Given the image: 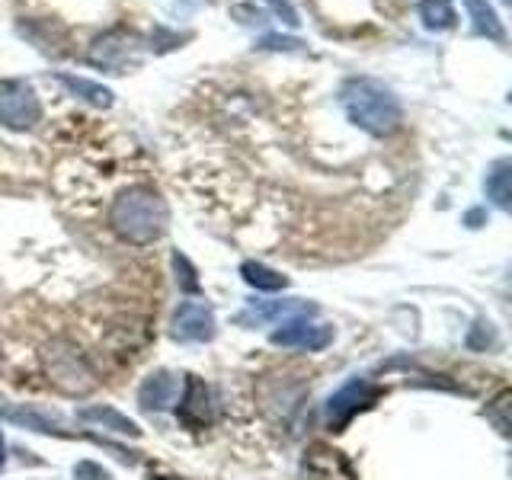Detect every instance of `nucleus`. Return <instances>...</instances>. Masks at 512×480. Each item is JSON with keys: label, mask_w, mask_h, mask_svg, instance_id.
Here are the masks:
<instances>
[{"label": "nucleus", "mask_w": 512, "mask_h": 480, "mask_svg": "<svg viewBox=\"0 0 512 480\" xmlns=\"http://www.w3.org/2000/svg\"><path fill=\"white\" fill-rule=\"evenodd\" d=\"M464 7H468V16H471V23L480 36L496 39V42L506 39V29L500 23V16H496V10L487 4V0H464Z\"/></svg>", "instance_id": "nucleus-13"}, {"label": "nucleus", "mask_w": 512, "mask_h": 480, "mask_svg": "<svg viewBox=\"0 0 512 480\" xmlns=\"http://www.w3.org/2000/svg\"><path fill=\"white\" fill-rule=\"evenodd\" d=\"M266 4L276 10V16H282V23L285 26H298L301 20H298V13H295V7H292V0H266Z\"/></svg>", "instance_id": "nucleus-19"}, {"label": "nucleus", "mask_w": 512, "mask_h": 480, "mask_svg": "<svg viewBox=\"0 0 512 480\" xmlns=\"http://www.w3.org/2000/svg\"><path fill=\"white\" fill-rule=\"evenodd\" d=\"M301 480H359L343 452L314 442L301 458Z\"/></svg>", "instance_id": "nucleus-5"}, {"label": "nucleus", "mask_w": 512, "mask_h": 480, "mask_svg": "<svg viewBox=\"0 0 512 480\" xmlns=\"http://www.w3.org/2000/svg\"><path fill=\"white\" fill-rule=\"evenodd\" d=\"M506 407H509V394H500V400H496V410H493V420H496V429H500V432H509Z\"/></svg>", "instance_id": "nucleus-21"}, {"label": "nucleus", "mask_w": 512, "mask_h": 480, "mask_svg": "<svg viewBox=\"0 0 512 480\" xmlns=\"http://www.w3.org/2000/svg\"><path fill=\"white\" fill-rule=\"evenodd\" d=\"M42 119V103L36 90L23 80H0V125L26 132Z\"/></svg>", "instance_id": "nucleus-3"}, {"label": "nucleus", "mask_w": 512, "mask_h": 480, "mask_svg": "<svg viewBox=\"0 0 512 480\" xmlns=\"http://www.w3.org/2000/svg\"><path fill=\"white\" fill-rule=\"evenodd\" d=\"M167 202L151 186H128L122 189L109 208V224L128 244H154L167 231Z\"/></svg>", "instance_id": "nucleus-2"}, {"label": "nucleus", "mask_w": 512, "mask_h": 480, "mask_svg": "<svg viewBox=\"0 0 512 480\" xmlns=\"http://www.w3.org/2000/svg\"><path fill=\"white\" fill-rule=\"evenodd\" d=\"M132 52H135V36L125 29H112L106 36H100L93 45H90V64L103 71H112V74H122V68L128 61H132Z\"/></svg>", "instance_id": "nucleus-7"}, {"label": "nucleus", "mask_w": 512, "mask_h": 480, "mask_svg": "<svg viewBox=\"0 0 512 480\" xmlns=\"http://www.w3.org/2000/svg\"><path fill=\"white\" fill-rule=\"evenodd\" d=\"M340 103L346 119L375 138L397 132L400 122H404V106H400L394 90L384 87L375 77L346 80V87L340 90Z\"/></svg>", "instance_id": "nucleus-1"}, {"label": "nucleus", "mask_w": 512, "mask_h": 480, "mask_svg": "<svg viewBox=\"0 0 512 480\" xmlns=\"http://www.w3.org/2000/svg\"><path fill=\"white\" fill-rule=\"evenodd\" d=\"M173 336L183 343H205L215 336V311L202 301H183L173 314Z\"/></svg>", "instance_id": "nucleus-6"}, {"label": "nucleus", "mask_w": 512, "mask_h": 480, "mask_svg": "<svg viewBox=\"0 0 512 480\" xmlns=\"http://www.w3.org/2000/svg\"><path fill=\"white\" fill-rule=\"evenodd\" d=\"M58 84L68 90V93L80 96V100H87L90 106H100V109L112 106V90H106L103 84H93V80H87V77L58 74Z\"/></svg>", "instance_id": "nucleus-12"}, {"label": "nucleus", "mask_w": 512, "mask_h": 480, "mask_svg": "<svg viewBox=\"0 0 512 480\" xmlns=\"http://www.w3.org/2000/svg\"><path fill=\"white\" fill-rule=\"evenodd\" d=\"M509 180H512V164L503 157V160H496V164L490 167L487 173V199L496 202V208H509L512 205V189H509Z\"/></svg>", "instance_id": "nucleus-14"}, {"label": "nucleus", "mask_w": 512, "mask_h": 480, "mask_svg": "<svg viewBox=\"0 0 512 480\" xmlns=\"http://www.w3.org/2000/svg\"><path fill=\"white\" fill-rule=\"evenodd\" d=\"M420 20L429 32H445L455 26V7L452 0H423L420 4Z\"/></svg>", "instance_id": "nucleus-15"}, {"label": "nucleus", "mask_w": 512, "mask_h": 480, "mask_svg": "<svg viewBox=\"0 0 512 480\" xmlns=\"http://www.w3.org/2000/svg\"><path fill=\"white\" fill-rule=\"evenodd\" d=\"M378 397H381V388H375V384H368V381L352 378L349 384H343V388L330 397V404H327V426L333 432H343L352 423V416L368 410Z\"/></svg>", "instance_id": "nucleus-4"}, {"label": "nucleus", "mask_w": 512, "mask_h": 480, "mask_svg": "<svg viewBox=\"0 0 512 480\" xmlns=\"http://www.w3.org/2000/svg\"><path fill=\"white\" fill-rule=\"evenodd\" d=\"M7 461V442H4V432H0V468H4Z\"/></svg>", "instance_id": "nucleus-23"}, {"label": "nucleus", "mask_w": 512, "mask_h": 480, "mask_svg": "<svg viewBox=\"0 0 512 480\" xmlns=\"http://www.w3.org/2000/svg\"><path fill=\"white\" fill-rule=\"evenodd\" d=\"M80 420L103 423V426L116 429V432H128V436H141V429L132 420H128V416H122L119 410H109V407H87V410H80Z\"/></svg>", "instance_id": "nucleus-17"}, {"label": "nucleus", "mask_w": 512, "mask_h": 480, "mask_svg": "<svg viewBox=\"0 0 512 480\" xmlns=\"http://www.w3.org/2000/svg\"><path fill=\"white\" fill-rule=\"evenodd\" d=\"M173 266H176V272H180L176 279H180L183 292H199V279H196V272H192V266H189L186 256L176 253V256H173Z\"/></svg>", "instance_id": "nucleus-18"}, {"label": "nucleus", "mask_w": 512, "mask_h": 480, "mask_svg": "<svg viewBox=\"0 0 512 480\" xmlns=\"http://www.w3.org/2000/svg\"><path fill=\"white\" fill-rule=\"evenodd\" d=\"M333 340V327L327 324H311L308 317H292L285 320L282 330L272 333V343L276 346H292V349H324Z\"/></svg>", "instance_id": "nucleus-8"}, {"label": "nucleus", "mask_w": 512, "mask_h": 480, "mask_svg": "<svg viewBox=\"0 0 512 480\" xmlns=\"http://www.w3.org/2000/svg\"><path fill=\"white\" fill-rule=\"evenodd\" d=\"M74 480H109V474L93 461H80L74 468Z\"/></svg>", "instance_id": "nucleus-20"}, {"label": "nucleus", "mask_w": 512, "mask_h": 480, "mask_svg": "<svg viewBox=\"0 0 512 480\" xmlns=\"http://www.w3.org/2000/svg\"><path fill=\"white\" fill-rule=\"evenodd\" d=\"M317 308L308 301H272V304H253L244 314H240V324H263V320H276V317H308Z\"/></svg>", "instance_id": "nucleus-11"}, {"label": "nucleus", "mask_w": 512, "mask_h": 480, "mask_svg": "<svg viewBox=\"0 0 512 480\" xmlns=\"http://www.w3.org/2000/svg\"><path fill=\"white\" fill-rule=\"evenodd\" d=\"M176 394H180V378L170 372H157L141 384L138 400L144 410H167L176 400Z\"/></svg>", "instance_id": "nucleus-10"}, {"label": "nucleus", "mask_w": 512, "mask_h": 480, "mask_svg": "<svg viewBox=\"0 0 512 480\" xmlns=\"http://www.w3.org/2000/svg\"><path fill=\"white\" fill-rule=\"evenodd\" d=\"M240 276H244L247 285L260 288V292H279V288L288 285V279L282 276V272L269 269L263 263H244V266H240Z\"/></svg>", "instance_id": "nucleus-16"}, {"label": "nucleus", "mask_w": 512, "mask_h": 480, "mask_svg": "<svg viewBox=\"0 0 512 480\" xmlns=\"http://www.w3.org/2000/svg\"><path fill=\"white\" fill-rule=\"evenodd\" d=\"M503 4H509V0H503Z\"/></svg>", "instance_id": "nucleus-24"}, {"label": "nucleus", "mask_w": 512, "mask_h": 480, "mask_svg": "<svg viewBox=\"0 0 512 480\" xmlns=\"http://www.w3.org/2000/svg\"><path fill=\"white\" fill-rule=\"evenodd\" d=\"M263 48H276V52H295V48H301V42L298 39H282V36H266L263 39Z\"/></svg>", "instance_id": "nucleus-22"}, {"label": "nucleus", "mask_w": 512, "mask_h": 480, "mask_svg": "<svg viewBox=\"0 0 512 480\" xmlns=\"http://www.w3.org/2000/svg\"><path fill=\"white\" fill-rule=\"evenodd\" d=\"M180 420L189 429H205L212 423V394L196 375H186V394L180 404Z\"/></svg>", "instance_id": "nucleus-9"}]
</instances>
